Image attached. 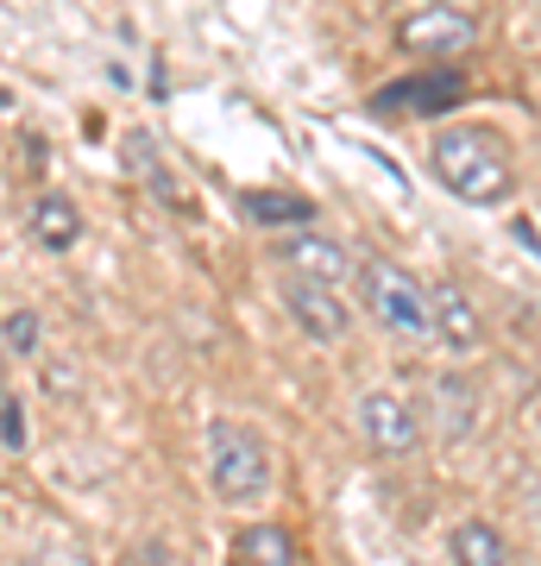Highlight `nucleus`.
<instances>
[{
	"label": "nucleus",
	"instance_id": "obj_1",
	"mask_svg": "<svg viewBox=\"0 0 541 566\" xmlns=\"http://www.w3.org/2000/svg\"><path fill=\"white\" fill-rule=\"evenodd\" d=\"M428 164H435V177L460 196V202H503L517 177H510V158H503V145L485 133V126H441L435 145H428Z\"/></svg>",
	"mask_w": 541,
	"mask_h": 566
},
{
	"label": "nucleus",
	"instance_id": "obj_2",
	"mask_svg": "<svg viewBox=\"0 0 541 566\" xmlns=\"http://www.w3.org/2000/svg\"><path fill=\"white\" fill-rule=\"evenodd\" d=\"M360 303L365 315L384 327V334H403V340H435V308H428V283H416L403 264L391 259H365L360 271Z\"/></svg>",
	"mask_w": 541,
	"mask_h": 566
},
{
	"label": "nucleus",
	"instance_id": "obj_3",
	"mask_svg": "<svg viewBox=\"0 0 541 566\" xmlns=\"http://www.w3.org/2000/svg\"><path fill=\"white\" fill-rule=\"evenodd\" d=\"M271 447L240 422H215L208 428V485L221 504H259L271 491Z\"/></svg>",
	"mask_w": 541,
	"mask_h": 566
},
{
	"label": "nucleus",
	"instance_id": "obj_4",
	"mask_svg": "<svg viewBox=\"0 0 541 566\" xmlns=\"http://www.w3.org/2000/svg\"><path fill=\"white\" fill-rule=\"evenodd\" d=\"M283 315L309 334L315 346H341L346 327H353V308L334 283H309V277H290L283 283Z\"/></svg>",
	"mask_w": 541,
	"mask_h": 566
},
{
	"label": "nucleus",
	"instance_id": "obj_5",
	"mask_svg": "<svg viewBox=\"0 0 541 566\" xmlns=\"http://www.w3.org/2000/svg\"><path fill=\"white\" fill-rule=\"evenodd\" d=\"M278 259L290 264V277H309V283H334L341 290L353 277V259L334 233H315V227H290L278 240Z\"/></svg>",
	"mask_w": 541,
	"mask_h": 566
},
{
	"label": "nucleus",
	"instance_id": "obj_6",
	"mask_svg": "<svg viewBox=\"0 0 541 566\" xmlns=\"http://www.w3.org/2000/svg\"><path fill=\"white\" fill-rule=\"evenodd\" d=\"M472 13H460V7H422V13H409V20L397 25V44L403 51H416V57H460L466 44H472Z\"/></svg>",
	"mask_w": 541,
	"mask_h": 566
},
{
	"label": "nucleus",
	"instance_id": "obj_7",
	"mask_svg": "<svg viewBox=\"0 0 541 566\" xmlns=\"http://www.w3.org/2000/svg\"><path fill=\"white\" fill-rule=\"evenodd\" d=\"M360 434L378 453H416V441H422V422H416V409L403 403L397 390H365L360 397Z\"/></svg>",
	"mask_w": 541,
	"mask_h": 566
},
{
	"label": "nucleus",
	"instance_id": "obj_8",
	"mask_svg": "<svg viewBox=\"0 0 541 566\" xmlns=\"http://www.w3.org/2000/svg\"><path fill=\"white\" fill-rule=\"evenodd\" d=\"M466 95V76L460 70H422V76H403L391 82L384 95H372V107L378 114H441V107H454Z\"/></svg>",
	"mask_w": 541,
	"mask_h": 566
},
{
	"label": "nucleus",
	"instance_id": "obj_9",
	"mask_svg": "<svg viewBox=\"0 0 541 566\" xmlns=\"http://www.w3.org/2000/svg\"><path fill=\"white\" fill-rule=\"evenodd\" d=\"M428 308H435V334H441L454 353H472V346L485 340V315L472 308V296H466L460 283H435Z\"/></svg>",
	"mask_w": 541,
	"mask_h": 566
},
{
	"label": "nucleus",
	"instance_id": "obj_10",
	"mask_svg": "<svg viewBox=\"0 0 541 566\" xmlns=\"http://www.w3.org/2000/svg\"><path fill=\"white\" fill-rule=\"evenodd\" d=\"M227 566H296V535L283 523H252L233 535Z\"/></svg>",
	"mask_w": 541,
	"mask_h": 566
},
{
	"label": "nucleus",
	"instance_id": "obj_11",
	"mask_svg": "<svg viewBox=\"0 0 541 566\" xmlns=\"http://www.w3.org/2000/svg\"><path fill=\"white\" fill-rule=\"evenodd\" d=\"M32 240H39L44 252H70V245L82 240L76 202H63V196H39V202H32Z\"/></svg>",
	"mask_w": 541,
	"mask_h": 566
},
{
	"label": "nucleus",
	"instance_id": "obj_12",
	"mask_svg": "<svg viewBox=\"0 0 541 566\" xmlns=\"http://www.w3.org/2000/svg\"><path fill=\"white\" fill-rule=\"evenodd\" d=\"M246 214L259 227H309L315 221V202L309 196H290V189H252L246 196Z\"/></svg>",
	"mask_w": 541,
	"mask_h": 566
},
{
	"label": "nucleus",
	"instance_id": "obj_13",
	"mask_svg": "<svg viewBox=\"0 0 541 566\" xmlns=\"http://www.w3.org/2000/svg\"><path fill=\"white\" fill-rule=\"evenodd\" d=\"M454 560L460 566H510V547L491 523H460L454 528Z\"/></svg>",
	"mask_w": 541,
	"mask_h": 566
},
{
	"label": "nucleus",
	"instance_id": "obj_14",
	"mask_svg": "<svg viewBox=\"0 0 541 566\" xmlns=\"http://www.w3.org/2000/svg\"><path fill=\"white\" fill-rule=\"evenodd\" d=\"M0 340H7V353H39V340H44V322L32 315V308H13L7 322H0Z\"/></svg>",
	"mask_w": 541,
	"mask_h": 566
},
{
	"label": "nucleus",
	"instance_id": "obj_15",
	"mask_svg": "<svg viewBox=\"0 0 541 566\" xmlns=\"http://www.w3.org/2000/svg\"><path fill=\"white\" fill-rule=\"evenodd\" d=\"M0 434H7V447H25V428H20V403H0Z\"/></svg>",
	"mask_w": 541,
	"mask_h": 566
},
{
	"label": "nucleus",
	"instance_id": "obj_16",
	"mask_svg": "<svg viewBox=\"0 0 541 566\" xmlns=\"http://www.w3.org/2000/svg\"><path fill=\"white\" fill-rule=\"evenodd\" d=\"M435 7H454V0H435Z\"/></svg>",
	"mask_w": 541,
	"mask_h": 566
}]
</instances>
